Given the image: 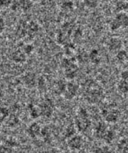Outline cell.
I'll return each instance as SVG.
<instances>
[{"instance_id": "6da1fadb", "label": "cell", "mask_w": 128, "mask_h": 153, "mask_svg": "<svg viewBox=\"0 0 128 153\" xmlns=\"http://www.w3.org/2000/svg\"><path fill=\"white\" fill-rule=\"evenodd\" d=\"M110 27L112 30H117L121 27H128V15L125 13H120L110 23Z\"/></svg>"}, {"instance_id": "7a4b0ae2", "label": "cell", "mask_w": 128, "mask_h": 153, "mask_svg": "<svg viewBox=\"0 0 128 153\" xmlns=\"http://www.w3.org/2000/svg\"><path fill=\"white\" fill-rule=\"evenodd\" d=\"M76 125L78 129L81 131H85L89 126V120L88 119V114L85 109H81L79 111L78 117L76 119Z\"/></svg>"}, {"instance_id": "3957f363", "label": "cell", "mask_w": 128, "mask_h": 153, "mask_svg": "<svg viewBox=\"0 0 128 153\" xmlns=\"http://www.w3.org/2000/svg\"><path fill=\"white\" fill-rule=\"evenodd\" d=\"M53 105L51 100H46L40 105V113L43 116L49 117L53 113Z\"/></svg>"}, {"instance_id": "277c9868", "label": "cell", "mask_w": 128, "mask_h": 153, "mask_svg": "<svg viewBox=\"0 0 128 153\" xmlns=\"http://www.w3.org/2000/svg\"><path fill=\"white\" fill-rule=\"evenodd\" d=\"M82 144V139L80 136H75L69 140L68 145L73 149H79Z\"/></svg>"}, {"instance_id": "5b68a950", "label": "cell", "mask_w": 128, "mask_h": 153, "mask_svg": "<svg viewBox=\"0 0 128 153\" xmlns=\"http://www.w3.org/2000/svg\"><path fill=\"white\" fill-rule=\"evenodd\" d=\"M77 90H78V88H77V87L75 85L72 84V83H69L67 86H66L65 88V97L68 99H72L76 94Z\"/></svg>"}, {"instance_id": "8992f818", "label": "cell", "mask_w": 128, "mask_h": 153, "mask_svg": "<svg viewBox=\"0 0 128 153\" xmlns=\"http://www.w3.org/2000/svg\"><path fill=\"white\" fill-rule=\"evenodd\" d=\"M20 10L23 11H28L33 7V3L32 0H18Z\"/></svg>"}, {"instance_id": "52a82bcc", "label": "cell", "mask_w": 128, "mask_h": 153, "mask_svg": "<svg viewBox=\"0 0 128 153\" xmlns=\"http://www.w3.org/2000/svg\"><path fill=\"white\" fill-rule=\"evenodd\" d=\"M40 126L37 123L32 124L28 128V133L33 137L37 136L40 133Z\"/></svg>"}, {"instance_id": "ba28073f", "label": "cell", "mask_w": 128, "mask_h": 153, "mask_svg": "<svg viewBox=\"0 0 128 153\" xmlns=\"http://www.w3.org/2000/svg\"><path fill=\"white\" fill-rule=\"evenodd\" d=\"M12 58H13V60L15 62L21 63V62H24L26 57L23 52L18 50L15 53H13V54Z\"/></svg>"}, {"instance_id": "9c48e42d", "label": "cell", "mask_w": 128, "mask_h": 153, "mask_svg": "<svg viewBox=\"0 0 128 153\" xmlns=\"http://www.w3.org/2000/svg\"><path fill=\"white\" fill-rule=\"evenodd\" d=\"M118 117V114L116 111H113L110 112H107L106 114V120L108 123L116 122Z\"/></svg>"}, {"instance_id": "30bf717a", "label": "cell", "mask_w": 128, "mask_h": 153, "mask_svg": "<svg viewBox=\"0 0 128 153\" xmlns=\"http://www.w3.org/2000/svg\"><path fill=\"white\" fill-rule=\"evenodd\" d=\"M121 46V42L119 40L116 39V38H113L111 40L109 43V48L111 50H116L119 49Z\"/></svg>"}, {"instance_id": "8fae6325", "label": "cell", "mask_w": 128, "mask_h": 153, "mask_svg": "<svg viewBox=\"0 0 128 153\" xmlns=\"http://www.w3.org/2000/svg\"><path fill=\"white\" fill-rule=\"evenodd\" d=\"M38 30H39V26L36 22H31L27 25V32H28V33H36Z\"/></svg>"}, {"instance_id": "7c38bea8", "label": "cell", "mask_w": 128, "mask_h": 153, "mask_svg": "<svg viewBox=\"0 0 128 153\" xmlns=\"http://www.w3.org/2000/svg\"><path fill=\"white\" fill-rule=\"evenodd\" d=\"M106 131V126L103 124H100L96 129V135L98 137L103 138Z\"/></svg>"}, {"instance_id": "4fadbf2b", "label": "cell", "mask_w": 128, "mask_h": 153, "mask_svg": "<svg viewBox=\"0 0 128 153\" xmlns=\"http://www.w3.org/2000/svg\"><path fill=\"white\" fill-rule=\"evenodd\" d=\"M119 90L123 92L126 93L128 92V79H123L119 84Z\"/></svg>"}, {"instance_id": "5bb4252c", "label": "cell", "mask_w": 128, "mask_h": 153, "mask_svg": "<svg viewBox=\"0 0 128 153\" xmlns=\"http://www.w3.org/2000/svg\"><path fill=\"white\" fill-rule=\"evenodd\" d=\"M116 9L118 11H124L128 9V2L124 0H119L116 3Z\"/></svg>"}, {"instance_id": "9a60e30c", "label": "cell", "mask_w": 128, "mask_h": 153, "mask_svg": "<svg viewBox=\"0 0 128 153\" xmlns=\"http://www.w3.org/2000/svg\"><path fill=\"white\" fill-rule=\"evenodd\" d=\"M83 3L89 8H95L98 6L99 0H83Z\"/></svg>"}, {"instance_id": "2e32d148", "label": "cell", "mask_w": 128, "mask_h": 153, "mask_svg": "<svg viewBox=\"0 0 128 153\" xmlns=\"http://www.w3.org/2000/svg\"><path fill=\"white\" fill-rule=\"evenodd\" d=\"M74 7L73 2L71 0H67V1H64L61 4V8L66 11L71 10Z\"/></svg>"}, {"instance_id": "e0dca14e", "label": "cell", "mask_w": 128, "mask_h": 153, "mask_svg": "<svg viewBox=\"0 0 128 153\" xmlns=\"http://www.w3.org/2000/svg\"><path fill=\"white\" fill-rule=\"evenodd\" d=\"M89 58L94 63H97L99 61V59L98 56V52L96 50H93L89 55Z\"/></svg>"}, {"instance_id": "ac0fdd59", "label": "cell", "mask_w": 128, "mask_h": 153, "mask_svg": "<svg viewBox=\"0 0 128 153\" xmlns=\"http://www.w3.org/2000/svg\"><path fill=\"white\" fill-rule=\"evenodd\" d=\"M114 132L111 131H109L106 132L105 134L103 137V139H105L107 142L110 143L113 141V139H114Z\"/></svg>"}, {"instance_id": "d6986e66", "label": "cell", "mask_w": 128, "mask_h": 153, "mask_svg": "<svg viewBox=\"0 0 128 153\" xmlns=\"http://www.w3.org/2000/svg\"><path fill=\"white\" fill-rule=\"evenodd\" d=\"M117 57L119 61L121 62H124L127 59V55L126 51H120L117 55Z\"/></svg>"}, {"instance_id": "ffe728a7", "label": "cell", "mask_w": 128, "mask_h": 153, "mask_svg": "<svg viewBox=\"0 0 128 153\" xmlns=\"http://www.w3.org/2000/svg\"><path fill=\"white\" fill-rule=\"evenodd\" d=\"M13 0H0V8H8L11 6Z\"/></svg>"}, {"instance_id": "44dd1931", "label": "cell", "mask_w": 128, "mask_h": 153, "mask_svg": "<svg viewBox=\"0 0 128 153\" xmlns=\"http://www.w3.org/2000/svg\"><path fill=\"white\" fill-rule=\"evenodd\" d=\"M40 114H41V113H40V108L39 109H38V108H35V107L32 108L31 111V115L33 118L38 117L40 116Z\"/></svg>"}, {"instance_id": "7402d4cb", "label": "cell", "mask_w": 128, "mask_h": 153, "mask_svg": "<svg viewBox=\"0 0 128 153\" xmlns=\"http://www.w3.org/2000/svg\"><path fill=\"white\" fill-rule=\"evenodd\" d=\"M10 148L8 146H0V152H11Z\"/></svg>"}, {"instance_id": "603a6c76", "label": "cell", "mask_w": 128, "mask_h": 153, "mask_svg": "<svg viewBox=\"0 0 128 153\" xmlns=\"http://www.w3.org/2000/svg\"><path fill=\"white\" fill-rule=\"evenodd\" d=\"M5 27V23L3 18H0V33H1Z\"/></svg>"}, {"instance_id": "cb8c5ba5", "label": "cell", "mask_w": 128, "mask_h": 153, "mask_svg": "<svg viewBox=\"0 0 128 153\" xmlns=\"http://www.w3.org/2000/svg\"><path fill=\"white\" fill-rule=\"evenodd\" d=\"M0 112H1V113L3 115L4 117H6L8 116L9 111L7 109H6V108H1V109H0Z\"/></svg>"}, {"instance_id": "d4e9b609", "label": "cell", "mask_w": 128, "mask_h": 153, "mask_svg": "<svg viewBox=\"0 0 128 153\" xmlns=\"http://www.w3.org/2000/svg\"><path fill=\"white\" fill-rule=\"evenodd\" d=\"M33 50V47L31 45H27L24 48V52L26 53H30Z\"/></svg>"}, {"instance_id": "484cf974", "label": "cell", "mask_w": 128, "mask_h": 153, "mask_svg": "<svg viewBox=\"0 0 128 153\" xmlns=\"http://www.w3.org/2000/svg\"><path fill=\"white\" fill-rule=\"evenodd\" d=\"M122 78L125 79H128V71H125L123 72L122 74Z\"/></svg>"}, {"instance_id": "4316f807", "label": "cell", "mask_w": 128, "mask_h": 153, "mask_svg": "<svg viewBox=\"0 0 128 153\" xmlns=\"http://www.w3.org/2000/svg\"><path fill=\"white\" fill-rule=\"evenodd\" d=\"M99 1H101L103 2H109V1H110L111 0H99Z\"/></svg>"}, {"instance_id": "83f0119b", "label": "cell", "mask_w": 128, "mask_h": 153, "mask_svg": "<svg viewBox=\"0 0 128 153\" xmlns=\"http://www.w3.org/2000/svg\"><path fill=\"white\" fill-rule=\"evenodd\" d=\"M32 1H38V0H32Z\"/></svg>"}, {"instance_id": "f1b7e54d", "label": "cell", "mask_w": 128, "mask_h": 153, "mask_svg": "<svg viewBox=\"0 0 128 153\" xmlns=\"http://www.w3.org/2000/svg\"><path fill=\"white\" fill-rule=\"evenodd\" d=\"M62 1H67V0H62Z\"/></svg>"}, {"instance_id": "f546056e", "label": "cell", "mask_w": 128, "mask_h": 153, "mask_svg": "<svg viewBox=\"0 0 128 153\" xmlns=\"http://www.w3.org/2000/svg\"><path fill=\"white\" fill-rule=\"evenodd\" d=\"M0 128H1V125H0Z\"/></svg>"}, {"instance_id": "4dcf8cb0", "label": "cell", "mask_w": 128, "mask_h": 153, "mask_svg": "<svg viewBox=\"0 0 128 153\" xmlns=\"http://www.w3.org/2000/svg\"><path fill=\"white\" fill-rule=\"evenodd\" d=\"M124 1H127V0H124Z\"/></svg>"}]
</instances>
